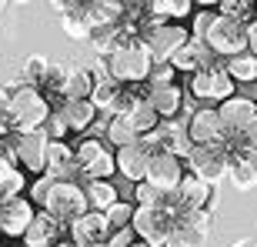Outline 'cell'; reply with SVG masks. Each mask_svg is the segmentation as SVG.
I'll list each match as a JSON object with an SVG mask.
<instances>
[{"mask_svg": "<svg viewBox=\"0 0 257 247\" xmlns=\"http://www.w3.org/2000/svg\"><path fill=\"white\" fill-rule=\"evenodd\" d=\"M54 107L37 87H20L10 94V104H7V124H4V137L7 134H37L47 127Z\"/></svg>", "mask_w": 257, "mask_h": 247, "instance_id": "obj_1", "label": "cell"}, {"mask_svg": "<svg viewBox=\"0 0 257 247\" xmlns=\"http://www.w3.org/2000/svg\"><path fill=\"white\" fill-rule=\"evenodd\" d=\"M154 57L151 50H147V44H144L141 37L137 40H127L124 47H117L110 57H107V74H110V80H117V84L124 87H137V84H147L154 74Z\"/></svg>", "mask_w": 257, "mask_h": 247, "instance_id": "obj_2", "label": "cell"}, {"mask_svg": "<svg viewBox=\"0 0 257 247\" xmlns=\"http://www.w3.org/2000/svg\"><path fill=\"white\" fill-rule=\"evenodd\" d=\"M234 87L237 84L230 80V74L220 64H214V67H207V70H200V74L187 77V94H191L200 107H220L224 100L237 97Z\"/></svg>", "mask_w": 257, "mask_h": 247, "instance_id": "obj_3", "label": "cell"}, {"mask_svg": "<svg viewBox=\"0 0 257 247\" xmlns=\"http://www.w3.org/2000/svg\"><path fill=\"white\" fill-rule=\"evenodd\" d=\"M204 44L210 47L214 57L234 60V57H240V54H247V24L217 14L214 24H210V30H207V37H204Z\"/></svg>", "mask_w": 257, "mask_h": 247, "instance_id": "obj_4", "label": "cell"}, {"mask_svg": "<svg viewBox=\"0 0 257 247\" xmlns=\"http://www.w3.org/2000/svg\"><path fill=\"white\" fill-rule=\"evenodd\" d=\"M174 220H177V214H174L171 207H164V204H157V207H137L134 210L131 230L137 234L141 244L164 247L167 237H171V230H174Z\"/></svg>", "mask_w": 257, "mask_h": 247, "instance_id": "obj_5", "label": "cell"}, {"mask_svg": "<svg viewBox=\"0 0 257 247\" xmlns=\"http://www.w3.org/2000/svg\"><path fill=\"white\" fill-rule=\"evenodd\" d=\"M44 210L54 214L60 224H74L77 217H84L87 210H90V204H87V194H84V187H80L77 181H70V184L57 181L54 187H50L47 200H44Z\"/></svg>", "mask_w": 257, "mask_h": 247, "instance_id": "obj_6", "label": "cell"}, {"mask_svg": "<svg viewBox=\"0 0 257 247\" xmlns=\"http://www.w3.org/2000/svg\"><path fill=\"white\" fill-rule=\"evenodd\" d=\"M230 154H234V141L214 144V147H194L191 161H187V171L197 174L200 181H207L210 187H217L220 177H227Z\"/></svg>", "mask_w": 257, "mask_h": 247, "instance_id": "obj_7", "label": "cell"}, {"mask_svg": "<svg viewBox=\"0 0 257 247\" xmlns=\"http://www.w3.org/2000/svg\"><path fill=\"white\" fill-rule=\"evenodd\" d=\"M141 40L147 44L154 64H171V60L181 54V47L191 44V30L184 27V24H157V27H151Z\"/></svg>", "mask_w": 257, "mask_h": 247, "instance_id": "obj_8", "label": "cell"}, {"mask_svg": "<svg viewBox=\"0 0 257 247\" xmlns=\"http://www.w3.org/2000/svg\"><path fill=\"white\" fill-rule=\"evenodd\" d=\"M10 144H14V161L24 174L30 177H44L47 174V134H10Z\"/></svg>", "mask_w": 257, "mask_h": 247, "instance_id": "obj_9", "label": "cell"}, {"mask_svg": "<svg viewBox=\"0 0 257 247\" xmlns=\"http://www.w3.org/2000/svg\"><path fill=\"white\" fill-rule=\"evenodd\" d=\"M187 137H191L194 147H214V144L227 141L217 107H197L194 114H187Z\"/></svg>", "mask_w": 257, "mask_h": 247, "instance_id": "obj_10", "label": "cell"}, {"mask_svg": "<svg viewBox=\"0 0 257 247\" xmlns=\"http://www.w3.org/2000/svg\"><path fill=\"white\" fill-rule=\"evenodd\" d=\"M184 177H187V164H184L181 157H174V154H167V151L154 154L151 171H147V184H154L164 197H174V194L181 190Z\"/></svg>", "mask_w": 257, "mask_h": 247, "instance_id": "obj_11", "label": "cell"}, {"mask_svg": "<svg viewBox=\"0 0 257 247\" xmlns=\"http://www.w3.org/2000/svg\"><path fill=\"white\" fill-rule=\"evenodd\" d=\"M220 120H224V131H227V141H244L247 127L254 124L257 117V100L250 97H230L217 107Z\"/></svg>", "mask_w": 257, "mask_h": 247, "instance_id": "obj_12", "label": "cell"}, {"mask_svg": "<svg viewBox=\"0 0 257 247\" xmlns=\"http://www.w3.org/2000/svg\"><path fill=\"white\" fill-rule=\"evenodd\" d=\"M67 234H70V240H74L77 247H94V244H107L110 234H114V227H110L107 214L87 210L84 217H77L74 224H67Z\"/></svg>", "mask_w": 257, "mask_h": 247, "instance_id": "obj_13", "label": "cell"}, {"mask_svg": "<svg viewBox=\"0 0 257 247\" xmlns=\"http://www.w3.org/2000/svg\"><path fill=\"white\" fill-rule=\"evenodd\" d=\"M94 107L100 110V114L107 117H124L127 110H131V104L137 100V94H134V87H124V84H117V80H100V84L94 87Z\"/></svg>", "mask_w": 257, "mask_h": 247, "instance_id": "obj_14", "label": "cell"}, {"mask_svg": "<svg viewBox=\"0 0 257 247\" xmlns=\"http://www.w3.org/2000/svg\"><path fill=\"white\" fill-rule=\"evenodd\" d=\"M34 217H37V210H34L30 197H14L7 204H0V230H4V237H27Z\"/></svg>", "mask_w": 257, "mask_h": 247, "instance_id": "obj_15", "label": "cell"}, {"mask_svg": "<svg viewBox=\"0 0 257 247\" xmlns=\"http://www.w3.org/2000/svg\"><path fill=\"white\" fill-rule=\"evenodd\" d=\"M177 197V207L181 214H194V210H210V200H214V187L207 181H200L197 174L187 171V177L181 181V190L174 194Z\"/></svg>", "mask_w": 257, "mask_h": 247, "instance_id": "obj_16", "label": "cell"}, {"mask_svg": "<svg viewBox=\"0 0 257 247\" xmlns=\"http://www.w3.org/2000/svg\"><path fill=\"white\" fill-rule=\"evenodd\" d=\"M151 161H154V151L147 144H134V147H124L117 151V171L124 174L131 184H141L147 181V171H151Z\"/></svg>", "mask_w": 257, "mask_h": 247, "instance_id": "obj_17", "label": "cell"}, {"mask_svg": "<svg viewBox=\"0 0 257 247\" xmlns=\"http://www.w3.org/2000/svg\"><path fill=\"white\" fill-rule=\"evenodd\" d=\"M57 14H60V30H64L67 37L74 40H90L94 37V27H90V20H87V4L80 0H64L57 4Z\"/></svg>", "mask_w": 257, "mask_h": 247, "instance_id": "obj_18", "label": "cell"}, {"mask_svg": "<svg viewBox=\"0 0 257 247\" xmlns=\"http://www.w3.org/2000/svg\"><path fill=\"white\" fill-rule=\"evenodd\" d=\"M47 177H54V181H60V184H70L74 177H80L74 147H70L67 141L64 144H50L47 147Z\"/></svg>", "mask_w": 257, "mask_h": 247, "instance_id": "obj_19", "label": "cell"}, {"mask_svg": "<svg viewBox=\"0 0 257 247\" xmlns=\"http://www.w3.org/2000/svg\"><path fill=\"white\" fill-rule=\"evenodd\" d=\"M171 64H174V70H177V74L194 77V74H200V70L214 67V54H210V47L204 44V40H194L191 37V44H187V47H181V54H177Z\"/></svg>", "mask_w": 257, "mask_h": 247, "instance_id": "obj_20", "label": "cell"}, {"mask_svg": "<svg viewBox=\"0 0 257 247\" xmlns=\"http://www.w3.org/2000/svg\"><path fill=\"white\" fill-rule=\"evenodd\" d=\"M124 14H127V4H120V0H87V20H90L94 34L97 30L120 27Z\"/></svg>", "mask_w": 257, "mask_h": 247, "instance_id": "obj_21", "label": "cell"}, {"mask_svg": "<svg viewBox=\"0 0 257 247\" xmlns=\"http://www.w3.org/2000/svg\"><path fill=\"white\" fill-rule=\"evenodd\" d=\"M147 100L154 104L161 120H177L184 110V90L177 84L174 87H147Z\"/></svg>", "mask_w": 257, "mask_h": 247, "instance_id": "obj_22", "label": "cell"}, {"mask_svg": "<svg viewBox=\"0 0 257 247\" xmlns=\"http://www.w3.org/2000/svg\"><path fill=\"white\" fill-rule=\"evenodd\" d=\"M64 230V224H60L54 214H47V210H37V217H34V224H30L27 237H24V244L27 247H40V244H57V234Z\"/></svg>", "mask_w": 257, "mask_h": 247, "instance_id": "obj_23", "label": "cell"}, {"mask_svg": "<svg viewBox=\"0 0 257 247\" xmlns=\"http://www.w3.org/2000/svg\"><path fill=\"white\" fill-rule=\"evenodd\" d=\"M124 117L131 120V127H134L137 134H141V137L154 134V131H157V127L164 124L161 117H157V110H154V104L147 100V94H141V97H137V100L131 104V110H127Z\"/></svg>", "mask_w": 257, "mask_h": 247, "instance_id": "obj_24", "label": "cell"}, {"mask_svg": "<svg viewBox=\"0 0 257 247\" xmlns=\"http://www.w3.org/2000/svg\"><path fill=\"white\" fill-rule=\"evenodd\" d=\"M60 114H64V120H67L70 131L84 134L87 127H94V120H97L100 110L94 107V100H64V104H60Z\"/></svg>", "mask_w": 257, "mask_h": 247, "instance_id": "obj_25", "label": "cell"}, {"mask_svg": "<svg viewBox=\"0 0 257 247\" xmlns=\"http://www.w3.org/2000/svg\"><path fill=\"white\" fill-rule=\"evenodd\" d=\"M147 7L157 24H177L181 17H194V0H151Z\"/></svg>", "mask_w": 257, "mask_h": 247, "instance_id": "obj_26", "label": "cell"}, {"mask_svg": "<svg viewBox=\"0 0 257 247\" xmlns=\"http://www.w3.org/2000/svg\"><path fill=\"white\" fill-rule=\"evenodd\" d=\"M84 194H87L90 210H100V214H107L120 200V194H117V187L110 181H84Z\"/></svg>", "mask_w": 257, "mask_h": 247, "instance_id": "obj_27", "label": "cell"}, {"mask_svg": "<svg viewBox=\"0 0 257 247\" xmlns=\"http://www.w3.org/2000/svg\"><path fill=\"white\" fill-rule=\"evenodd\" d=\"M74 74V64H67V60H57V64H50L47 77H44V84L37 87L44 97H60V104H64V94H67V80Z\"/></svg>", "mask_w": 257, "mask_h": 247, "instance_id": "obj_28", "label": "cell"}, {"mask_svg": "<svg viewBox=\"0 0 257 247\" xmlns=\"http://www.w3.org/2000/svg\"><path fill=\"white\" fill-rule=\"evenodd\" d=\"M104 134H107V141L114 144L117 151H124V147H134V144H141V134L131 127V120H127V117H107Z\"/></svg>", "mask_w": 257, "mask_h": 247, "instance_id": "obj_29", "label": "cell"}, {"mask_svg": "<svg viewBox=\"0 0 257 247\" xmlns=\"http://www.w3.org/2000/svg\"><path fill=\"white\" fill-rule=\"evenodd\" d=\"M107 154L104 141H97V137H80V141L74 144V157H77V171L84 174L90 164H97L100 157Z\"/></svg>", "mask_w": 257, "mask_h": 247, "instance_id": "obj_30", "label": "cell"}, {"mask_svg": "<svg viewBox=\"0 0 257 247\" xmlns=\"http://www.w3.org/2000/svg\"><path fill=\"white\" fill-rule=\"evenodd\" d=\"M224 70L230 74L234 84H254V80H257V57H254V54H240V57L227 60Z\"/></svg>", "mask_w": 257, "mask_h": 247, "instance_id": "obj_31", "label": "cell"}, {"mask_svg": "<svg viewBox=\"0 0 257 247\" xmlns=\"http://www.w3.org/2000/svg\"><path fill=\"white\" fill-rule=\"evenodd\" d=\"M50 70V60L47 57H40V54H30L27 60H24V67H20V80L27 87H40L44 84V77H47Z\"/></svg>", "mask_w": 257, "mask_h": 247, "instance_id": "obj_32", "label": "cell"}, {"mask_svg": "<svg viewBox=\"0 0 257 247\" xmlns=\"http://www.w3.org/2000/svg\"><path fill=\"white\" fill-rule=\"evenodd\" d=\"M217 14L250 24V20L257 17V7H254V0H220V4H217Z\"/></svg>", "mask_w": 257, "mask_h": 247, "instance_id": "obj_33", "label": "cell"}, {"mask_svg": "<svg viewBox=\"0 0 257 247\" xmlns=\"http://www.w3.org/2000/svg\"><path fill=\"white\" fill-rule=\"evenodd\" d=\"M157 204H167V197L154 184H147V181L134 184V207H157Z\"/></svg>", "mask_w": 257, "mask_h": 247, "instance_id": "obj_34", "label": "cell"}, {"mask_svg": "<svg viewBox=\"0 0 257 247\" xmlns=\"http://www.w3.org/2000/svg\"><path fill=\"white\" fill-rule=\"evenodd\" d=\"M134 210H137L134 204H127V200H117L114 207L107 210V220H110V227H114V230H127V227L134 224Z\"/></svg>", "mask_w": 257, "mask_h": 247, "instance_id": "obj_35", "label": "cell"}, {"mask_svg": "<svg viewBox=\"0 0 257 247\" xmlns=\"http://www.w3.org/2000/svg\"><path fill=\"white\" fill-rule=\"evenodd\" d=\"M44 134H47V141L50 144H64V137L70 134V127H67L64 114H60V107H54V114H50L47 127H44Z\"/></svg>", "mask_w": 257, "mask_h": 247, "instance_id": "obj_36", "label": "cell"}, {"mask_svg": "<svg viewBox=\"0 0 257 247\" xmlns=\"http://www.w3.org/2000/svg\"><path fill=\"white\" fill-rule=\"evenodd\" d=\"M214 17L217 14H210V10H197L191 17V37L194 40H204L207 37V30H210V24H214Z\"/></svg>", "mask_w": 257, "mask_h": 247, "instance_id": "obj_37", "label": "cell"}, {"mask_svg": "<svg viewBox=\"0 0 257 247\" xmlns=\"http://www.w3.org/2000/svg\"><path fill=\"white\" fill-rule=\"evenodd\" d=\"M174 77H177L174 64H157L154 74H151V80H147V87H174Z\"/></svg>", "mask_w": 257, "mask_h": 247, "instance_id": "obj_38", "label": "cell"}, {"mask_svg": "<svg viewBox=\"0 0 257 247\" xmlns=\"http://www.w3.org/2000/svg\"><path fill=\"white\" fill-rule=\"evenodd\" d=\"M54 184H57V181H54V177H47V174H44V177H37V181L30 184V200H34V204H44Z\"/></svg>", "mask_w": 257, "mask_h": 247, "instance_id": "obj_39", "label": "cell"}, {"mask_svg": "<svg viewBox=\"0 0 257 247\" xmlns=\"http://www.w3.org/2000/svg\"><path fill=\"white\" fill-rule=\"evenodd\" d=\"M134 237H137V234H134L131 227H127V230H114L107 244H110V247H134V244H137V240H134Z\"/></svg>", "mask_w": 257, "mask_h": 247, "instance_id": "obj_40", "label": "cell"}, {"mask_svg": "<svg viewBox=\"0 0 257 247\" xmlns=\"http://www.w3.org/2000/svg\"><path fill=\"white\" fill-rule=\"evenodd\" d=\"M247 54H254V57H257V17L247 24Z\"/></svg>", "mask_w": 257, "mask_h": 247, "instance_id": "obj_41", "label": "cell"}, {"mask_svg": "<svg viewBox=\"0 0 257 247\" xmlns=\"http://www.w3.org/2000/svg\"><path fill=\"white\" fill-rule=\"evenodd\" d=\"M7 104H10V90L0 87V134H4V124H7Z\"/></svg>", "mask_w": 257, "mask_h": 247, "instance_id": "obj_42", "label": "cell"}, {"mask_svg": "<svg viewBox=\"0 0 257 247\" xmlns=\"http://www.w3.org/2000/svg\"><path fill=\"white\" fill-rule=\"evenodd\" d=\"M244 144H247V147H254V151H257V117H254V124H250V127H247V134H244Z\"/></svg>", "mask_w": 257, "mask_h": 247, "instance_id": "obj_43", "label": "cell"}, {"mask_svg": "<svg viewBox=\"0 0 257 247\" xmlns=\"http://www.w3.org/2000/svg\"><path fill=\"white\" fill-rule=\"evenodd\" d=\"M234 247H257V237H240L234 240Z\"/></svg>", "mask_w": 257, "mask_h": 247, "instance_id": "obj_44", "label": "cell"}, {"mask_svg": "<svg viewBox=\"0 0 257 247\" xmlns=\"http://www.w3.org/2000/svg\"><path fill=\"white\" fill-rule=\"evenodd\" d=\"M57 247H77V244H74L70 237H67V240H57Z\"/></svg>", "mask_w": 257, "mask_h": 247, "instance_id": "obj_45", "label": "cell"}, {"mask_svg": "<svg viewBox=\"0 0 257 247\" xmlns=\"http://www.w3.org/2000/svg\"><path fill=\"white\" fill-rule=\"evenodd\" d=\"M134 247H147V244H141V240H137V244H134Z\"/></svg>", "mask_w": 257, "mask_h": 247, "instance_id": "obj_46", "label": "cell"}, {"mask_svg": "<svg viewBox=\"0 0 257 247\" xmlns=\"http://www.w3.org/2000/svg\"><path fill=\"white\" fill-rule=\"evenodd\" d=\"M40 247H57V244H40Z\"/></svg>", "mask_w": 257, "mask_h": 247, "instance_id": "obj_47", "label": "cell"}, {"mask_svg": "<svg viewBox=\"0 0 257 247\" xmlns=\"http://www.w3.org/2000/svg\"><path fill=\"white\" fill-rule=\"evenodd\" d=\"M94 247H110V244H94Z\"/></svg>", "mask_w": 257, "mask_h": 247, "instance_id": "obj_48", "label": "cell"}, {"mask_svg": "<svg viewBox=\"0 0 257 247\" xmlns=\"http://www.w3.org/2000/svg\"><path fill=\"white\" fill-rule=\"evenodd\" d=\"M0 237H4V230H0Z\"/></svg>", "mask_w": 257, "mask_h": 247, "instance_id": "obj_49", "label": "cell"}, {"mask_svg": "<svg viewBox=\"0 0 257 247\" xmlns=\"http://www.w3.org/2000/svg\"><path fill=\"white\" fill-rule=\"evenodd\" d=\"M254 7H257V0H254Z\"/></svg>", "mask_w": 257, "mask_h": 247, "instance_id": "obj_50", "label": "cell"}]
</instances>
